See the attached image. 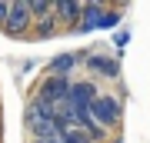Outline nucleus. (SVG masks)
I'll use <instances>...</instances> for the list:
<instances>
[{"instance_id": "1", "label": "nucleus", "mask_w": 150, "mask_h": 143, "mask_svg": "<svg viewBox=\"0 0 150 143\" xmlns=\"http://www.w3.org/2000/svg\"><path fill=\"white\" fill-rule=\"evenodd\" d=\"M27 130L33 133V140H54V137H60V130H57V106H50L43 100H33L27 106Z\"/></svg>"}, {"instance_id": "2", "label": "nucleus", "mask_w": 150, "mask_h": 143, "mask_svg": "<svg viewBox=\"0 0 150 143\" xmlns=\"http://www.w3.org/2000/svg\"><path fill=\"white\" fill-rule=\"evenodd\" d=\"M33 20H37V17H33L30 4L17 0V4H10V13H7V20H4V30H7V37H23Z\"/></svg>"}, {"instance_id": "3", "label": "nucleus", "mask_w": 150, "mask_h": 143, "mask_svg": "<svg viewBox=\"0 0 150 143\" xmlns=\"http://www.w3.org/2000/svg\"><path fill=\"white\" fill-rule=\"evenodd\" d=\"M90 113H93V120L100 123L103 130L120 123V103H117V97H110V93H100V97H97V100L90 103Z\"/></svg>"}, {"instance_id": "4", "label": "nucleus", "mask_w": 150, "mask_h": 143, "mask_svg": "<svg viewBox=\"0 0 150 143\" xmlns=\"http://www.w3.org/2000/svg\"><path fill=\"white\" fill-rule=\"evenodd\" d=\"M70 80H60V77H47L40 83V90H37V100L43 103H50V106H60V103H67L70 100Z\"/></svg>"}, {"instance_id": "5", "label": "nucleus", "mask_w": 150, "mask_h": 143, "mask_svg": "<svg viewBox=\"0 0 150 143\" xmlns=\"http://www.w3.org/2000/svg\"><path fill=\"white\" fill-rule=\"evenodd\" d=\"M103 17H107V7H100V4H83V17H80V27H77V30H83V33L100 30V27H103Z\"/></svg>"}, {"instance_id": "6", "label": "nucleus", "mask_w": 150, "mask_h": 143, "mask_svg": "<svg viewBox=\"0 0 150 143\" xmlns=\"http://www.w3.org/2000/svg\"><path fill=\"white\" fill-rule=\"evenodd\" d=\"M97 97H100V90H97L90 80H80V83L70 87V106H90Z\"/></svg>"}, {"instance_id": "7", "label": "nucleus", "mask_w": 150, "mask_h": 143, "mask_svg": "<svg viewBox=\"0 0 150 143\" xmlns=\"http://www.w3.org/2000/svg\"><path fill=\"white\" fill-rule=\"evenodd\" d=\"M54 13L60 17V20H67L70 27H80L83 4H77V0H57V4H54Z\"/></svg>"}, {"instance_id": "8", "label": "nucleus", "mask_w": 150, "mask_h": 143, "mask_svg": "<svg viewBox=\"0 0 150 143\" xmlns=\"http://www.w3.org/2000/svg\"><path fill=\"white\" fill-rule=\"evenodd\" d=\"M77 53H57L54 60L47 63V70H50V77H60V80H67L70 77V70H77Z\"/></svg>"}, {"instance_id": "9", "label": "nucleus", "mask_w": 150, "mask_h": 143, "mask_svg": "<svg viewBox=\"0 0 150 143\" xmlns=\"http://www.w3.org/2000/svg\"><path fill=\"white\" fill-rule=\"evenodd\" d=\"M87 67L93 70V73H100V77H120V63L113 57H100V53H90L87 57Z\"/></svg>"}, {"instance_id": "10", "label": "nucleus", "mask_w": 150, "mask_h": 143, "mask_svg": "<svg viewBox=\"0 0 150 143\" xmlns=\"http://www.w3.org/2000/svg\"><path fill=\"white\" fill-rule=\"evenodd\" d=\"M60 140H64V143H93V137H90L87 130H80V127L64 130V133H60Z\"/></svg>"}, {"instance_id": "11", "label": "nucleus", "mask_w": 150, "mask_h": 143, "mask_svg": "<svg viewBox=\"0 0 150 143\" xmlns=\"http://www.w3.org/2000/svg\"><path fill=\"white\" fill-rule=\"evenodd\" d=\"M54 33H57L54 17H43V20H37V37H54Z\"/></svg>"}, {"instance_id": "12", "label": "nucleus", "mask_w": 150, "mask_h": 143, "mask_svg": "<svg viewBox=\"0 0 150 143\" xmlns=\"http://www.w3.org/2000/svg\"><path fill=\"white\" fill-rule=\"evenodd\" d=\"M30 10H33V17H37V20H43V17H50V13H54V4H47V0H33V4H30Z\"/></svg>"}, {"instance_id": "13", "label": "nucleus", "mask_w": 150, "mask_h": 143, "mask_svg": "<svg viewBox=\"0 0 150 143\" xmlns=\"http://www.w3.org/2000/svg\"><path fill=\"white\" fill-rule=\"evenodd\" d=\"M127 40H130V33L120 30V33H117V47H127Z\"/></svg>"}, {"instance_id": "14", "label": "nucleus", "mask_w": 150, "mask_h": 143, "mask_svg": "<svg viewBox=\"0 0 150 143\" xmlns=\"http://www.w3.org/2000/svg\"><path fill=\"white\" fill-rule=\"evenodd\" d=\"M7 13H10V4H0V27H4V20H7Z\"/></svg>"}, {"instance_id": "15", "label": "nucleus", "mask_w": 150, "mask_h": 143, "mask_svg": "<svg viewBox=\"0 0 150 143\" xmlns=\"http://www.w3.org/2000/svg\"><path fill=\"white\" fill-rule=\"evenodd\" d=\"M37 143H64V140H60V137H54V140H37Z\"/></svg>"}]
</instances>
